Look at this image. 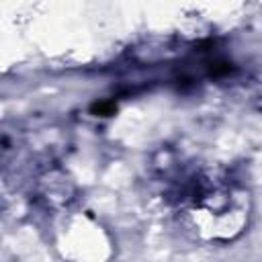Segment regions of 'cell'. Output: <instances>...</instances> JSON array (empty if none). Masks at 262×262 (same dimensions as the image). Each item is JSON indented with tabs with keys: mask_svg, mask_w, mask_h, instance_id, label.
Segmentation results:
<instances>
[{
	"mask_svg": "<svg viewBox=\"0 0 262 262\" xmlns=\"http://www.w3.org/2000/svg\"><path fill=\"white\" fill-rule=\"evenodd\" d=\"M194 227L199 225V233L203 235L209 217H217L219 239H231L242 231L248 219V194L229 186V184H213L199 190L184 211Z\"/></svg>",
	"mask_w": 262,
	"mask_h": 262,
	"instance_id": "1",
	"label": "cell"
}]
</instances>
